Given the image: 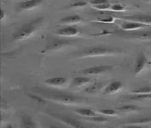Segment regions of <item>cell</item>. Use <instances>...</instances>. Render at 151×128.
Here are the masks:
<instances>
[{
	"mask_svg": "<svg viewBox=\"0 0 151 128\" xmlns=\"http://www.w3.org/2000/svg\"><path fill=\"white\" fill-rule=\"evenodd\" d=\"M44 21L45 16H40L35 19H32L30 22H26L12 34L13 41L16 42L31 37L34 32L38 31L41 25L44 23Z\"/></svg>",
	"mask_w": 151,
	"mask_h": 128,
	"instance_id": "obj_1",
	"label": "cell"
},
{
	"mask_svg": "<svg viewBox=\"0 0 151 128\" xmlns=\"http://www.w3.org/2000/svg\"><path fill=\"white\" fill-rule=\"evenodd\" d=\"M121 50L118 48H114L109 46L98 45V46H91L81 50L79 53V56L81 57H99V56H114L118 53H120Z\"/></svg>",
	"mask_w": 151,
	"mask_h": 128,
	"instance_id": "obj_2",
	"label": "cell"
},
{
	"mask_svg": "<svg viewBox=\"0 0 151 128\" xmlns=\"http://www.w3.org/2000/svg\"><path fill=\"white\" fill-rule=\"evenodd\" d=\"M40 92L49 99H50L56 103H58V104H65V105L81 104L84 102V100L81 97L74 96V95L69 94V93L59 92V91H50V92H45V91L42 92L40 91Z\"/></svg>",
	"mask_w": 151,
	"mask_h": 128,
	"instance_id": "obj_3",
	"label": "cell"
},
{
	"mask_svg": "<svg viewBox=\"0 0 151 128\" xmlns=\"http://www.w3.org/2000/svg\"><path fill=\"white\" fill-rule=\"evenodd\" d=\"M74 42V40H68V39H60V38H54V39H50L47 42L45 47L43 49L42 53L45 54L49 51H53L59 49L70 45Z\"/></svg>",
	"mask_w": 151,
	"mask_h": 128,
	"instance_id": "obj_4",
	"label": "cell"
},
{
	"mask_svg": "<svg viewBox=\"0 0 151 128\" xmlns=\"http://www.w3.org/2000/svg\"><path fill=\"white\" fill-rule=\"evenodd\" d=\"M113 69V67L110 65H97L89 67L85 69L80 70V73L84 75H97L105 73H109Z\"/></svg>",
	"mask_w": 151,
	"mask_h": 128,
	"instance_id": "obj_5",
	"label": "cell"
},
{
	"mask_svg": "<svg viewBox=\"0 0 151 128\" xmlns=\"http://www.w3.org/2000/svg\"><path fill=\"white\" fill-rule=\"evenodd\" d=\"M48 115L55 118L57 120L61 121L64 123L65 125L68 126L72 128H84L83 127V124L78 121V120H74V119H72L68 116H66V115H63V114H56V113H46Z\"/></svg>",
	"mask_w": 151,
	"mask_h": 128,
	"instance_id": "obj_6",
	"label": "cell"
},
{
	"mask_svg": "<svg viewBox=\"0 0 151 128\" xmlns=\"http://www.w3.org/2000/svg\"><path fill=\"white\" fill-rule=\"evenodd\" d=\"M148 64V58L146 55L141 52L137 57V60H136L135 65H134V69H133V72L135 75H138L140 74L141 72L143 70V68L146 67V65Z\"/></svg>",
	"mask_w": 151,
	"mask_h": 128,
	"instance_id": "obj_7",
	"label": "cell"
},
{
	"mask_svg": "<svg viewBox=\"0 0 151 128\" xmlns=\"http://www.w3.org/2000/svg\"><path fill=\"white\" fill-rule=\"evenodd\" d=\"M122 19L126 21L142 23L147 26H151V15H133V16L122 17Z\"/></svg>",
	"mask_w": 151,
	"mask_h": 128,
	"instance_id": "obj_8",
	"label": "cell"
},
{
	"mask_svg": "<svg viewBox=\"0 0 151 128\" xmlns=\"http://www.w3.org/2000/svg\"><path fill=\"white\" fill-rule=\"evenodd\" d=\"M123 88V83L119 80H114L112 81L110 83H109L103 91V94L104 95H110L116 93L117 91H120Z\"/></svg>",
	"mask_w": 151,
	"mask_h": 128,
	"instance_id": "obj_9",
	"label": "cell"
},
{
	"mask_svg": "<svg viewBox=\"0 0 151 128\" xmlns=\"http://www.w3.org/2000/svg\"><path fill=\"white\" fill-rule=\"evenodd\" d=\"M79 30L77 27L73 26H67L62 28L57 29L55 32V34L57 36H63V37H73L79 34Z\"/></svg>",
	"mask_w": 151,
	"mask_h": 128,
	"instance_id": "obj_10",
	"label": "cell"
},
{
	"mask_svg": "<svg viewBox=\"0 0 151 128\" xmlns=\"http://www.w3.org/2000/svg\"><path fill=\"white\" fill-rule=\"evenodd\" d=\"M148 26L147 25L142 24V23H138V22H130V21H126L124 22L120 27L122 30L124 31H137V30H140V29H143L146 28Z\"/></svg>",
	"mask_w": 151,
	"mask_h": 128,
	"instance_id": "obj_11",
	"label": "cell"
},
{
	"mask_svg": "<svg viewBox=\"0 0 151 128\" xmlns=\"http://www.w3.org/2000/svg\"><path fill=\"white\" fill-rule=\"evenodd\" d=\"M127 36L128 39L132 40H151V31H133L132 32H128Z\"/></svg>",
	"mask_w": 151,
	"mask_h": 128,
	"instance_id": "obj_12",
	"label": "cell"
},
{
	"mask_svg": "<svg viewBox=\"0 0 151 128\" xmlns=\"http://www.w3.org/2000/svg\"><path fill=\"white\" fill-rule=\"evenodd\" d=\"M43 1L44 0H26L20 3L19 8L22 10H30L39 6Z\"/></svg>",
	"mask_w": 151,
	"mask_h": 128,
	"instance_id": "obj_13",
	"label": "cell"
},
{
	"mask_svg": "<svg viewBox=\"0 0 151 128\" xmlns=\"http://www.w3.org/2000/svg\"><path fill=\"white\" fill-rule=\"evenodd\" d=\"M45 83L50 86H62L67 83V79L63 77H54L49 78L45 80Z\"/></svg>",
	"mask_w": 151,
	"mask_h": 128,
	"instance_id": "obj_14",
	"label": "cell"
},
{
	"mask_svg": "<svg viewBox=\"0 0 151 128\" xmlns=\"http://www.w3.org/2000/svg\"><path fill=\"white\" fill-rule=\"evenodd\" d=\"M21 126L22 128H38L35 121L29 115H23L21 118Z\"/></svg>",
	"mask_w": 151,
	"mask_h": 128,
	"instance_id": "obj_15",
	"label": "cell"
},
{
	"mask_svg": "<svg viewBox=\"0 0 151 128\" xmlns=\"http://www.w3.org/2000/svg\"><path fill=\"white\" fill-rule=\"evenodd\" d=\"M82 21V17L80 15H72L62 18L60 20L61 24H75L79 23Z\"/></svg>",
	"mask_w": 151,
	"mask_h": 128,
	"instance_id": "obj_16",
	"label": "cell"
},
{
	"mask_svg": "<svg viewBox=\"0 0 151 128\" xmlns=\"http://www.w3.org/2000/svg\"><path fill=\"white\" fill-rule=\"evenodd\" d=\"M91 82V80L87 77H74L71 81L70 86L72 87H76V86H81L87 85L88 83Z\"/></svg>",
	"mask_w": 151,
	"mask_h": 128,
	"instance_id": "obj_17",
	"label": "cell"
},
{
	"mask_svg": "<svg viewBox=\"0 0 151 128\" xmlns=\"http://www.w3.org/2000/svg\"><path fill=\"white\" fill-rule=\"evenodd\" d=\"M151 122V116L150 117H143V118H137L134 120H130L125 121L124 123L127 125H145Z\"/></svg>",
	"mask_w": 151,
	"mask_h": 128,
	"instance_id": "obj_18",
	"label": "cell"
},
{
	"mask_svg": "<svg viewBox=\"0 0 151 128\" xmlns=\"http://www.w3.org/2000/svg\"><path fill=\"white\" fill-rule=\"evenodd\" d=\"M75 112L76 114H78L80 116H83V117H86V118H89V117H93L96 116L95 111H93L92 109H90L87 108H80V109H75Z\"/></svg>",
	"mask_w": 151,
	"mask_h": 128,
	"instance_id": "obj_19",
	"label": "cell"
},
{
	"mask_svg": "<svg viewBox=\"0 0 151 128\" xmlns=\"http://www.w3.org/2000/svg\"><path fill=\"white\" fill-rule=\"evenodd\" d=\"M102 83H99V82H94V83H91V85H89L88 86H86L85 88V92L89 93V94H93V93H96L101 87H102Z\"/></svg>",
	"mask_w": 151,
	"mask_h": 128,
	"instance_id": "obj_20",
	"label": "cell"
},
{
	"mask_svg": "<svg viewBox=\"0 0 151 128\" xmlns=\"http://www.w3.org/2000/svg\"><path fill=\"white\" fill-rule=\"evenodd\" d=\"M141 108L136 106V105H132V104H125L120 106L118 110L120 112H135L137 110H140Z\"/></svg>",
	"mask_w": 151,
	"mask_h": 128,
	"instance_id": "obj_21",
	"label": "cell"
},
{
	"mask_svg": "<svg viewBox=\"0 0 151 128\" xmlns=\"http://www.w3.org/2000/svg\"><path fill=\"white\" fill-rule=\"evenodd\" d=\"M132 94H151V86H141L138 88L133 89L131 91Z\"/></svg>",
	"mask_w": 151,
	"mask_h": 128,
	"instance_id": "obj_22",
	"label": "cell"
},
{
	"mask_svg": "<svg viewBox=\"0 0 151 128\" xmlns=\"http://www.w3.org/2000/svg\"><path fill=\"white\" fill-rule=\"evenodd\" d=\"M129 100H143V99H150L151 98V94H142V93H139V94H132V95H129L127 96Z\"/></svg>",
	"mask_w": 151,
	"mask_h": 128,
	"instance_id": "obj_23",
	"label": "cell"
},
{
	"mask_svg": "<svg viewBox=\"0 0 151 128\" xmlns=\"http://www.w3.org/2000/svg\"><path fill=\"white\" fill-rule=\"evenodd\" d=\"M27 96L32 99L33 102H35L36 104H45L46 103V100L43 97V96H40L37 94H33V93H27Z\"/></svg>",
	"mask_w": 151,
	"mask_h": 128,
	"instance_id": "obj_24",
	"label": "cell"
},
{
	"mask_svg": "<svg viewBox=\"0 0 151 128\" xmlns=\"http://www.w3.org/2000/svg\"><path fill=\"white\" fill-rule=\"evenodd\" d=\"M88 3L85 0H75L68 4V8H83L86 6Z\"/></svg>",
	"mask_w": 151,
	"mask_h": 128,
	"instance_id": "obj_25",
	"label": "cell"
},
{
	"mask_svg": "<svg viewBox=\"0 0 151 128\" xmlns=\"http://www.w3.org/2000/svg\"><path fill=\"white\" fill-rule=\"evenodd\" d=\"M86 120H91V121H93V122H99V123H103V122H107L109 121V119L105 116H93V117H89L86 118Z\"/></svg>",
	"mask_w": 151,
	"mask_h": 128,
	"instance_id": "obj_26",
	"label": "cell"
},
{
	"mask_svg": "<svg viewBox=\"0 0 151 128\" xmlns=\"http://www.w3.org/2000/svg\"><path fill=\"white\" fill-rule=\"evenodd\" d=\"M98 112L105 116H114L117 114V112L114 109H99Z\"/></svg>",
	"mask_w": 151,
	"mask_h": 128,
	"instance_id": "obj_27",
	"label": "cell"
},
{
	"mask_svg": "<svg viewBox=\"0 0 151 128\" xmlns=\"http://www.w3.org/2000/svg\"><path fill=\"white\" fill-rule=\"evenodd\" d=\"M111 4L110 3H106V4H99V5H95L93 6L94 8L99 10H108L111 9Z\"/></svg>",
	"mask_w": 151,
	"mask_h": 128,
	"instance_id": "obj_28",
	"label": "cell"
},
{
	"mask_svg": "<svg viewBox=\"0 0 151 128\" xmlns=\"http://www.w3.org/2000/svg\"><path fill=\"white\" fill-rule=\"evenodd\" d=\"M114 21V18L112 17V16H109L107 18H99V19H96L95 22H101V23H113Z\"/></svg>",
	"mask_w": 151,
	"mask_h": 128,
	"instance_id": "obj_29",
	"label": "cell"
},
{
	"mask_svg": "<svg viewBox=\"0 0 151 128\" xmlns=\"http://www.w3.org/2000/svg\"><path fill=\"white\" fill-rule=\"evenodd\" d=\"M125 6L120 4H114L111 5V10L113 11H124L125 10Z\"/></svg>",
	"mask_w": 151,
	"mask_h": 128,
	"instance_id": "obj_30",
	"label": "cell"
},
{
	"mask_svg": "<svg viewBox=\"0 0 151 128\" xmlns=\"http://www.w3.org/2000/svg\"><path fill=\"white\" fill-rule=\"evenodd\" d=\"M106 3H109V0H90V4L93 6L106 4Z\"/></svg>",
	"mask_w": 151,
	"mask_h": 128,
	"instance_id": "obj_31",
	"label": "cell"
},
{
	"mask_svg": "<svg viewBox=\"0 0 151 128\" xmlns=\"http://www.w3.org/2000/svg\"><path fill=\"white\" fill-rule=\"evenodd\" d=\"M5 18V12L4 9H1L0 10V19H1V22Z\"/></svg>",
	"mask_w": 151,
	"mask_h": 128,
	"instance_id": "obj_32",
	"label": "cell"
},
{
	"mask_svg": "<svg viewBox=\"0 0 151 128\" xmlns=\"http://www.w3.org/2000/svg\"><path fill=\"white\" fill-rule=\"evenodd\" d=\"M121 128H143V127H140V126H132V125H129V126H124Z\"/></svg>",
	"mask_w": 151,
	"mask_h": 128,
	"instance_id": "obj_33",
	"label": "cell"
},
{
	"mask_svg": "<svg viewBox=\"0 0 151 128\" xmlns=\"http://www.w3.org/2000/svg\"><path fill=\"white\" fill-rule=\"evenodd\" d=\"M2 128H15V127H14V126H13L12 124H6L4 127H3Z\"/></svg>",
	"mask_w": 151,
	"mask_h": 128,
	"instance_id": "obj_34",
	"label": "cell"
},
{
	"mask_svg": "<svg viewBox=\"0 0 151 128\" xmlns=\"http://www.w3.org/2000/svg\"><path fill=\"white\" fill-rule=\"evenodd\" d=\"M47 128H62V127H57V126H55V125H50V126H49Z\"/></svg>",
	"mask_w": 151,
	"mask_h": 128,
	"instance_id": "obj_35",
	"label": "cell"
},
{
	"mask_svg": "<svg viewBox=\"0 0 151 128\" xmlns=\"http://www.w3.org/2000/svg\"><path fill=\"white\" fill-rule=\"evenodd\" d=\"M142 1H144V2H151V0H142Z\"/></svg>",
	"mask_w": 151,
	"mask_h": 128,
	"instance_id": "obj_36",
	"label": "cell"
},
{
	"mask_svg": "<svg viewBox=\"0 0 151 128\" xmlns=\"http://www.w3.org/2000/svg\"><path fill=\"white\" fill-rule=\"evenodd\" d=\"M106 128H114V127H106Z\"/></svg>",
	"mask_w": 151,
	"mask_h": 128,
	"instance_id": "obj_37",
	"label": "cell"
},
{
	"mask_svg": "<svg viewBox=\"0 0 151 128\" xmlns=\"http://www.w3.org/2000/svg\"><path fill=\"white\" fill-rule=\"evenodd\" d=\"M150 45H151V42H150Z\"/></svg>",
	"mask_w": 151,
	"mask_h": 128,
	"instance_id": "obj_38",
	"label": "cell"
}]
</instances>
